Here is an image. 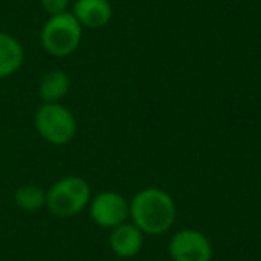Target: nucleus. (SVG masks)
Returning a JSON list of instances; mask_svg holds the SVG:
<instances>
[{
	"mask_svg": "<svg viewBox=\"0 0 261 261\" xmlns=\"http://www.w3.org/2000/svg\"><path fill=\"white\" fill-rule=\"evenodd\" d=\"M129 218L143 234L160 236L174 227L177 204L168 192L149 186L129 200Z\"/></svg>",
	"mask_w": 261,
	"mask_h": 261,
	"instance_id": "f257e3e1",
	"label": "nucleus"
},
{
	"mask_svg": "<svg viewBox=\"0 0 261 261\" xmlns=\"http://www.w3.org/2000/svg\"><path fill=\"white\" fill-rule=\"evenodd\" d=\"M90 200V182L79 175H66L58 179L47 190L45 207L58 218H72L86 210Z\"/></svg>",
	"mask_w": 261,
	"mask_h": 261,
	"instance_id": "f03ea898",
	"label": "nucleus"
},
{
	"mask_svg": "<svg viewBox=\"0 0 261 261\" xmlns=\"http://www.w3.org/2000/svg\"><path fill=\"white\" fill-rule=\"evenodd\" d=\"M34 129L47 143L63 147L77 135V118L61 102H41L34 113Z\"/></svg>",
	"mask_w": 261,
	"mask_h": 261,
	"instance_id": "7ed1b4c3",
	"label": "nucleus"
},
{
	"mask_svg": "<svg viewBox=\"0 0 261 261\" xmlns=\"http://www.w3.org/2000/svg\"><path fill=\"white\" fill-rule=\"evenodd\" d=\"M83 41V25L70 11L48 16L40 33V43L48 56L66 58L79 48Z\"/></svg>",
	"mask_w": 261,
	"mask_h": 261,
	"instance_id": "20e7f679",
	"label": "nucleus"
},
{
	"mask_svg": "<svg viewBox=\"0 0 261 261\" xmlns=\"http://www.w3.org/2000/svg\"><path fill=\"white\" fill-rule=\"evenodd\" d=\"M172 261H211L213 245L211 240L199 229H179L168 243Z\"/></svg>",
	"mask_w": 261,
	"mask_h": 261,
	"instance_id": "39448f33",
	"label": "nucleus"
},
{
	"mask_svg": "<svg viewBox=\"0 0 261 261\" xmlns=\"http://www.w3.org/2000/svg\"><path fill=\"white\" fill-rule=\"evenodd\" d=\"M88 210L91 220L102 229H115L129 220V200L113 190H106L91 197Z\"/></svg>",
	"mask_w": 261,
	"mask_h": 261,
	"instance_id": "423d86ee",
	"label": "nucleus"
},
{
	"mask_svg": "<svg viewBox=\"0 0 261 261\" xmlns=\"http://www.w3.org/2000/svg\"><path fill=\"white\" fill-rule=\"evenodd\" d=\"M143 242H145V234L133 222H123L118 227L111 229V234H109V247L120 259L138 256L143 249Z\"/></svg>",
	"mask_w": 261,
	"mask_h": 261,
	"instance_id": "0eeeda50",
	"label": "nucleus"
},
{
	"mask_svg": "<svg viewBox=\"0 0 261 261\" xmlns=\"http://www.w3.org/2000/svg\"><path fill=\"white\" fill-rule=\"evenodd\" d=\"M72 13L83 29H102L113 18V6L109 0H75Z\"/></svg>",
	"mask_w": 261,
	"mask_h": 261,
	"instance_id": "6e6552de",
	"label": "nucleus"
},
{
	"mask_svg": "<svg viewBox=\"0 0 261 261\" xmlns=\"http://www.w3.org/2000/svg\"><path fill=\"white\" fill-rule=\"evenodd\" d=\"M25 61V50L18 38L0 31V81L15 75Z\"/></svg>",
	"mask_w": 261,
	"mask_h": 261,
	"instance_id": "1a4fd4ad",
	"label": "nucleus"
},
{
	"mask_svg": "<svg viewBox=\"0 0 261 261\" xmlns=\"http://www.w3.org/2000/svg\"><path fill=\"white\" fill-rule=\"evenodd\" d=\"M70 77L65 70H48L38 81V97L41 102H59L68 95Z\"/></svg>",
	"mask_w": 261,
	"mask_h": 261,
	"instance_id": "9d476101",
	"label": "nucleus"
},
{
	"mask_svg": "<svg viewBox=\"0 0 261 261\" xmlns=\"http://www.w3.org/2000/svg\"><path fill=\"white\" fill-rule=\"evenodd\" d=\"M13 199H15L16 207H20L22 211H38L45 207L47 190H43L40 185H34V182H27V185L16 188Z\"/></svg>",
	"mask_w": 261,
	"mask_h": 261,
	"instance_id": "9b49d317",
	"label": "nucleus"
},
{
	"mask_svg": "<svg viewBox=\"0 0 261 261\" xmlns=\"http://www.w3.org/2000/svg\"><path fill=\"white\" fill-rule=\"evenodd\" d=\"M40 4L48 16L61 15L70 9V0H40Z\"/></svg>",
	"mask_w": 261,
	"mask_h": 261,
	"instance_id": "f8f14e48",
	"label": "nucleus"
}]
</instances>
